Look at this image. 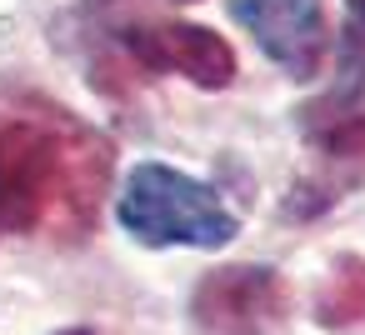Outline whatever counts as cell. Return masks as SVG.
<instances>
[{"label": "cell", "mask_w": 365, "mask_h": 335, "mask_svg": "<svg viewBox=\"0 0 365 335\" xmlns=\"http://www.w3.org/2000/svg\"><path fill=\"white\" fill-rule=\"evenodd\" d=\"M110 190V140L56 100H0V240L6 235H86Z\"/></svg>", "instance_id": "6da1fadb"}, {"label": "cell", "mask_w": 365, "mask_h": 335, "mask_svg": "<svg viewBox=\"0 0 365 335\" xmlns=\"http://www.w3.org/2000/svg\"><path fill=\"white\" fill-rule=\"evenodd\" d=\"M115 220L140 245L220 250L240 235L235 210L210 185H200L195 175H185L175 165H160V160H140L125 175V185L115 195Z\"/></svg>", "instance_id": "7a4b0ae2"}, {"label": "cell", "mask_w": 365, "mask_h": 335, "mask_svg": "<svg viewBox=\"0 0 365 335\" xmlns=\"http://www.w3.org/2000/svg\"><path fill=\"white\" fill-rule=\"evenodd\" d=\"M230 16L290 81L320 76V66L330 56L325 0H230Z\"/></svg>", "instance_id": "3957f363"}, {"label": "cell", "mask_w": 365, "mask_h": 335, "mask_svg": "<svg viewBox=\"0 0 365 335\" xmlns=\"http://www.w3.org/2000/svg\"><path fill=\"white\" fill-rule=\"evenodd\" d=\"M190 305L205 335H270L285 315V285L265 265H225L195 285Z\"/></svg>", "instance_id": "277c9868"}, {"label": "cell", "mask_w": 365, "mask_h": 335, "mask_svg": "<svg viewBox=\"0 0 365 335\" xmlns=\"http://www.w3.org/2000/svg\"><path fill=\"white\" fill-rule=\"evenodd\" d=\"M125 51L145 71H175L205 91H225L235 81V51L205 26H185V21L135 26V31H125Z\"/></svg>", "instance_id": "5b68a950"}, {"label": "cell", "mask_w": 365, "mask_h": 335, "mask_svg": "<svg viewBox=\"0 0 365 335\" xmlns=\"http://www.w3.org/2000/svg\"><path fill=\"white\" fill-rule=\"evenodd\" d=\"M335 91L325 96V110L340 115L360 91H365V0H345V26L335 46Z\"/></svg>", "instance_id": "8992f818"}, {"label": "cell", "mask_w": 365, "mask_h": 335, "mask_svg": "<svg viewBox=\"0 0 365 335\" xmlns=\"http://www.w3.org/2000/svg\"><path fill=\"white\" fill-rule=\"evenodd\" d=\"M315 315L325 325H355V320H365V260H355V255L335 260V270H330V280H325V290L315 300Z\"/></svg>", "instance_id": "52a82bcc"}, {"label": "cell", "mask_w": 365, "mask_h": 335, "mask_svg": "<svg viewBox=\"0 0 365 335\" xmlns=\"http://www.w3.org/2000/svg\"><path fill=\"white\" fill-rule=\"evenodd\" d=\"M61 335H91V330H61Z\"/></svg>", "instance_id": "ba28073f"}]
</instances>
